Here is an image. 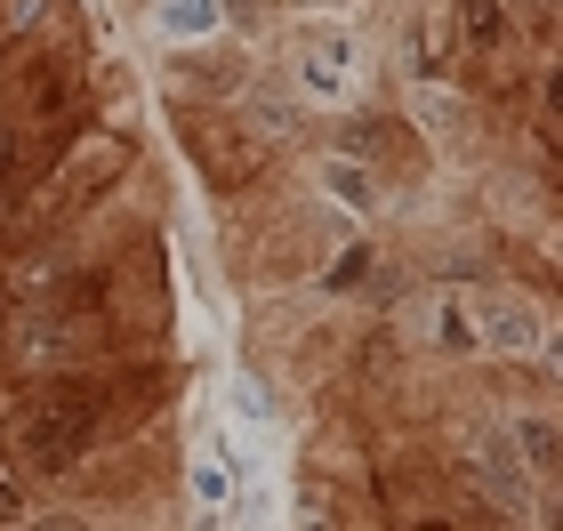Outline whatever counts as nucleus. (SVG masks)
<instances>
[{"instance_id": "nucleus-8", "label": "nucleus", "mask_w": 563, "mask_h": 531, "mask_svg": "<svg viewBox=\"0 0 563 531\" xmlns=\"http://www.w3.org/2000/svg\"><path fill=\"white\" fill-rule=\"evenodd\" d=\"M322 186H330V193H339V201H346V210H378V186H371V177H363V169H354L346 154H330V162H322Z\"/></svg>"}, {"instance_id": "nucleus-7", "label": "nucleus", "mask_w": 563, "mask_h": 531, "mask_svg": "<svg viewBox=\"0 0 563 531\" xmlns=\"http://www.w3.org/2000/svg\"><path fill=\"white\" fill-rule=\"evenodd\" d=\"M451 16H459V41L475 57H499L507 48V0H451Z\"/></svg>"}, {"instance_id": "nucleus-1", "label": "nucleus", "mask_w": 563, "mask_h": 531, "mask_svg": "<svg viewBox=\"0 0 563 531\" xmlns=\"http://www.w3.org/2000/svg\"><path fill=\"white\" fill-rule=\"evenodd\" d=\"M106 419H113V395L65 378V387H48L16 411V460L33 475H73L89 460V443L106 435Z\"/></svg>"}, {"instance_id": "nucleus-13", "label": "nucleus", "mask_w": 563, "mask_h": 531, "mask_svg": "<svg viewBox=\"0 0 563 531\" xmlns=\"http://www.w3.org/2000/svg\"><path fill=\"white\" fill-rule=\"evenodd\" d=\"M24 531H89V516H33Z\"/></svg>"}, {"instance_id": "nucleus-12", "label": "nucleus", "mask_w": 563, "mask_h": 531, "mask_svg": "<svg viewBox=\"0 0 563 531\" xmlns=\"http://www.w3.org/2000/svg\"><path fill=\"white\" fill-rule=\"evenodd\" d=\"M16 516H24V499H16V475L0 467V523H16Z\"/></svg>"}, {"instance_id": "nucleus-4", "label": "nucleus", "mask_w": 563, "mask_h": 531, "mask_svg": "<svg viewBox=\"0 0 563 531\" xmlns=\"http://www.w3.org/2000/svg\"><path fill=\"white\" fill-rule=\"evenodd\" d=\"M475 460H483V475H492V491H499V499H507L516 516H540V523H555V499H548V491H540V484L523 475V460H516V443H507V435H483V443H475Z\"/></svg>"}, {"instance_id": "nucleus-11", "label": "nucleus", "mask_w": 563, "mask_h": 531, "mask_svg": "<svg viewBox=\"0 0 563 531\" xmlns=\"http://www.w3.org/2000/svg\"><path fill=\"white\" fill-rule=\"evenodd\" d=\"M395 531H459L443 508H395Z\"/></svg>"}, {"instance_id": "nucleus-5", "label": "nucleus", "mask_w": 563, "mask_h": 531, "mask_svg": "<svg viewBox=\"0 0 563 531\" xmlns=\"http://www.w3.org/2000/svg\"><path fill=\"white\" fill-rule=\"evenodd\" d=\"M507 443H516L523 475L555 499V475H563V435H555V419H548V411H516V419H507Z\"/></svg>"}, {"instance_id": "nucleus-14", "label": "nucleus", "mask_w": 563, "mask_h": 531, "mask_svg": "<svg viewBox=\"0 0 563 531\" xmlns=\"http://www.w3.org/2000/svg\"><path fill=\"white\" fill-rule=\"evenodd\" d=\"M0 346H9V307H0Z\"/></svg>"}, {"instance_id": "nucleus-6", "label": "nucleus", "mask_w": 563, "mask_h": 531, "mask_svg": "<svg viewBox=\"0 0 563 531\" xmlns=\"http://www.w3.org/2000/svg\"><path fill=\"white\" fill-rule=\"evenodd\" d=\"M427 346H443V354H475V298L467 290H443V298H427Z\"/></svg>"}, {"instance_id": "nucleus-9", "label": "nucleus", "mask_w": 563, "mask_h": 531, "mask_svg": "<svg viewBox=\"0 0 563 531\" xmlns=\"http://www.w3.org/2000/svg\"><path fill=\"white\" fill-rule=\"evenodd\" d=\"M24 169H33V137H24V130H0V193H16Z\"/></svg>"}, {"instance_id": "nucleus-3", "label": "nucleus", "mask_w": 563, "mask_h": 531, "mask_svg": "<svg viewBox=\"0 0 563 531\" xmlns=\"http://www.w3.org/2000/svg\"><path fill=\"white\" fill-rule=\"evenodd\" d=\"M475 346L531 354V346H548V314L531 307L523 290H492V298H475Z\"/></svg>"}, {"instance_id": "nucleus-2", "label": "nucleus", "mask_w": 563, "mask_h": 531, "mask_svg": "<svg viewBox=\"0 0 563 531\" xmlns=\"http://www.w3.org/2000/svg\"><path fill=\"white\" fill-rule=\"evenodd\" d=\"M290 73H298V89L314 97V106H330V97L354 89V41L339 33V24H322V33H298Z\"/></svg>"}, {"instance_id": "nucleus-10", "label": "nucleus", "mask_w": 563, "mask_h": 531, "mask_svg": "<svg viewBox=\"0 0 563 531\" xmlns=\"http://www.w3.org/2000/svg\"><path fill=\"white\" fill-rule=\"evenodd\" d=\"M162 24H169V33H210L218 0H162Z\"/></svg>"}]
</instances>
